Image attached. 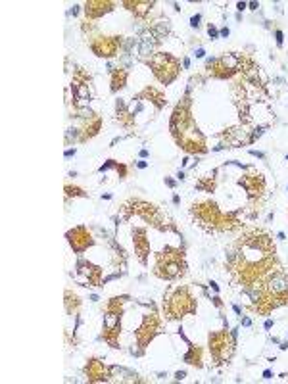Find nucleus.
Here are the masks:
<instances>
[{
    "label": "nucleus",
    "instance_id": "nucleus-5",
    "mask_svg": "<svg viewBox=\"0 0 288 384\" xmlns=\"http://www.w3.org/2000/svg\"><path fill=\"white\" fill-rule=\"evenodd\" d=\"M110 10H112L110 2H87V15H91V17H98Z\"/></svg>",
    "mask_w": 288,
    "mask_h": 384
},
{
    "label": "nucleus",
    "instance_id": "nucleus-4",
    "mask_svg": "<svg viewBox=\"0 0 288 384\" xmlns=\"http://www.w3.org/2000/svg\"><path fill=\"white\" fill-rule=\"evenodd\" d=\"M85 371H87V377H89L91 381H106V379H108L106 367L98 361V359H91Z\"/></svg>",
    "mask_w": 288,
    "mask_h": 384
},
{
    "label": "nucleus",
    "instance_id": "nucleus-11",
    "mask_svg": "<svg viewBox=\"0 0 288 384\" xmlns=\"http://www.w3.org/2000/svg\"><path fill=\"white\" fill-rule=\"evenodd\" d=\"M210 35H211V37H215V35H217V31H215L213 27H210Z\"/></svg>",
    "mask_w": 288,
    "mask_h": 384
},
{
    "label": "nucleus",
    "instance_id": "nucleus-9",
    "mask_svg": "<svg viewBox=\"0 0 288 384\" xmlns=\"http://www.w3.org/2000/svg\"><path fill=\"white\" fill-rule=\"evenodd\" d=\"M66 190H67V196H69V194H71V192H69V190H71V188H67V186H66ZM73 194H83V192H81V190H79V188H73Z\"/></svg>",
    "mask_w": 288,
    "mask_h": 384
},
{
    "label": "nucleus",
    "instance_id": "nucleus-7",
    "mask_svg": "<svg viewBox=\"0 0 288 384\" xmlns=\"http://www.w3.org/2000/svg\"><path fill=\"white\" fill-rule=\"evenodd\" d=\"M125 79H127V73L123 69H116L112 73V91H118L125 85Z\"/></svg>",
    "mask_w": 288,
    "mask_h": 384
},
{
    "label": "nucleus",
    "instance_id": "nucleus-1",
    "mask_svg": "<svg viewBox=\"0 0 288 384\" xmlns=\"http://www.w3.org/2000/svg\"><path fill=\"white\" fill-rule=\"evenodd\" d=\"M171 317H181L184 311H192V298L186 294V290H179L169 302Z\"/></svg>",
    "mask_w": 288,
    "mask_h": 384
},
{
    "label": "nucleus",
    "instance_id": "nucleus-6",
    "mask_svg": "<svg viewBox=\"0 0 288 384\" xmlns=\"http://www.w3.org/2000/svg\"><path fill=\"white\" fill-rule=\"evenodd\" d=\"M98 129H100V118L98 116H92V118H89L87 120V123H85V127H83V136H81V140H87V138H91V136H94L96 132H98Z\"/></svg>",
    "mask_w": 288,
    "mask_h": 384
},
{
    "label": "nucleus",
    "instance_id": "nucleus-3",
    "mask_svg": "<svg viewBox=\"0 0 288 384\" xmlns=\"http://www.w3.org/2000/svg\"><path fill=\"white\" fill-rule=\"evenodd\" d=\"M67 239H69V244L73 246L75 252H83V250H87L92 244L91 235L87 233L85 227H77V229L69 231V233H67Z\"/></svg>",
    "mask_w": 288,
    "mask_h": 384
},
{
    "label": "nucleus",
    "instance_id": "nucleus-10",
    "mask_svg": "<svg viewBox=\"0 0 288 384\" xmlns=\"http://www.w3.org/2000/svg\"><path fill=\"white\" fill-rule=\"evenodd\" d=\"M198 21H200V15H196V17H192V25H194V27L198 25Z\"/></svg>",
    "mask_w": 288,
    "mask_h": 384
},
{
    "label": "nucleus",
    "instance_id": "nucleus-2",
    "mask_svg": "<svg viewBox=\"0 0 288 384\" xmlns=\"http://www.w3.org/2000/svg\"><path fill=\"white\" fill-rule=\"evenodd\" d=\"M119 37H100L92 40L91 48L96 52V56H116L118 52Z\"/></svg>",
    "mask_w": 288,
    "mask_h": 384
},
{
    "label": "nucleus",
    "instance_id": "nucleus-8",
    "mask_svg": "<svg viewBox=\"0 0 288 384\" xmlns=\"http://www.w3.org/2000/svg\"><path fill=\"white\" fill-rule=\"evenodd\" d=\"M184 359H186L188 363H192V365H200V352L192 348V350H190V354H186V358Z\"/></svg>",
    "mask_w": 288,
    "mask_h": 384
}]
</instances>
